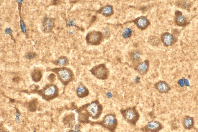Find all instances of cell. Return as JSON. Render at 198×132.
Masks as SVG:
<instances>
[{
  "label": "cell",
  "instance_id": "484cf974",
  "mask_svg": "<svg viewBox=\"0 0 198 132\" xmlns=\"http://www.w3.org/2000/svg\"><path fill=\"white\" fill-rule=\"evenodd\" d=\"M103 31H104V34L105 35V36H108V34H109V31H108V29H105L103 30Z\"/></svg>",
  "mask_w": 198,
  "mask_h": 132
},
{
  "label": "cell",
  "instance_id": "5bb4252c",
  "mask_svg": "<svg viewBox=\"0 0 198 132\" xmlns=\"http://www.w3.org/2000/svg\"><path fill=\"white\" fill-rule=\"evenodd\" d=\"M194 123L193 117L190 116H186L183 120V125L186 129H190L193 127Z\"/></svg>",
  "mask_w": 198,
  "mask_h": 132
},
{
  "label": "cell",
  "instance_id": "f1b7e54d",
  "mask_svg": "<svg viewBox=\"0 0 198 132\" xmlns=\"http://www.w3.org/2000/svg\"><path fill=\"white\" fill-rule=\"evenodd\" d=\"M68 132H82L81 131H74V130H70V131Z\"/></svg>",
  "mask_w": 198,
  "mask_h": 132
},
{
  "label": "cell",
  "instance_id": "44dd1931",
  "mask_svg": "<svg viewBox=\"0 0 198 132\" xmlns=\"http://www.w3.org/2000/svg\"><path fill=\"white\" fill-rule=\"evenodd\" d=\"M132 32V31L131 29L129 28H126L124 31L123 33V37L124 38H129L131 36Z\"/></svg>",
  "mask_w": 198,
  "mask_h": 132
},
{
  "label": "cell",
  "instance_id": "7c38bea8",
  "mask_svg": "<svg viewBox=\"0 0 198 132\" xmlns=\"http://www.w3.org/2000/svg\"><path fill=\"white\" fill-rule=\"evenodd\" d=\"M175 22L178 26H183L187 23V19L182 16V13L179 11H177L175 13Z\"/></svg>",
  "mask_w": 198,
  "mask_h": 132
},
{
  "label": "cell",
  "instance_id": "d4e9b609",
  "mask_svg": "<svg viewBox=\"0 0 198 132\" xmlns=\"http://www.w3.org/2000/svg\"><path fill=\"white\" fill-rule=\"evenodd\" d=\"M48 79L51 82H54L55 80V76L53 74H52L50 75L49 76Z\"/></svg>",
  "mask_w": 198,
  "mask_h": 132
},
{
  "label": "cell",
  "instance_id": "7402d4cb",
  "mask_svg": "<svg viewBox=\"0 0 198 132\" xmlns=\"http://www.w3.org/2000/svg\"><path fill=\"white\" fill-rule=\"evenodd\" d=\"M132 58L134 61H137L139 60L140 58V54L138 52L134 53L133 55Z\"/></svg>",
  "mask_w": 198,
  "mask_h": 132
},
{
  "label": "cell",
  "instance_id": "8fae6325",
  "mask_svg": "<svg viewBox=\"0 0 198 132\" xmlns=\"http://www.w3.org/2000/svg\"><path fill=\"white\" fill-rule=\"evenodd\" d=\"M161 40L165 46H170L173 44L174 38L169 33H164L161 36Z\"/></svg>",
  "mask_w": 198,
  "mask_h": 132
},
{
  "label": "cell",
  "instance_id": "4316f807",
  "mask_svg": "<svg viewBox=\"0 0 198 132\" xmlns=\"http://www.w3.org/2000/svg\"><path fill=\"white\" fill-rule=\"evenodd\" d=\"M107 96L108 98H111L112 97V93H111V92H108L107 94Z\"/></svg>",
  "mask_w": 198,
  "mask_h": 132
},
{
  "label": "cell",
  "instance_id": "8992f818",
  "mask_svg": "<svg viewBox=\"0 0 198 132\" xmlns=\"http://www.w3.org/2000/svg\"><path fill=\"white\" fill-rule=\"evenodd\" d=\"M156 90L161 93H168L171 88L167 82L164 81H160L157 82L154 85Z\"/></svg>",
  "mask_w": 198,
  "mask_h": 132
},
{
  "label": "cell",
  "instance_id": "ffe728a7",
  "mask_svg": "<svg viewBox=\"0 0 198 132\" xmlns=\"http://www.w3.org/2000/svg\"><path fill=\"white\" fill-rule=\"evenodd\" d=\"M67 60L65 58H60L57 61V64L60 66H64L67 64Z\"/></svg>",
  "mask_w": 198,
  "mask_h": 132
},
{
  "label": "cell",
  "instance_id": "277c9868",
  "mask_svg": "<svg viewBox=\"0 0 198 132\" xmlns=\"http://www.w3.org/2000/svg\"><path fill=\"white\" fill-rule=\"evenodd\" d=\"M103 36L99 31H93L88 33L86 36V41L93 45H98L102 39Z\"/></svg>",
  "mask_w": 198,
  "mask_h": 132
},
{
  "label": "cell",
  "instance_id": "ba28073f",
  "mask_svg": "<svg viewBox=\"0 0 198 132\" xmlns=\"http://www.w3.org/2000/svg\"><path fill=\"white\" fill-rule=\"evenodd\" d=\"M58 74L60 78L64 82H68L71 78V74L68 69H61L58 71Z\"/></svg>",
  "mask_w": 198,
  "mask_h": 132
},
{
  "label": "cell",
  "instance_id": "d6986e66",
  "mask_svg": "<svg viewBox=\"0 0 198 132\" xmlns=\"http://www.w3.org/2000/svg\"><path fill=\"white\" fill-rule=\"evenodd\" d=\"M149 42L152 46H158L160 44V39L155 36H152L150 37L149 39Z\"/></svg>",
  "mask_w": 198,
  "mask_h": 132
},
{
  "label": "cell",
  "instance_id": "30bf717a",
  "mask_svg": "<svg viewBox=\"0 0 198 132\" xmlns=\"http://www.w3.org/2000/svg\"><path fill=\"white\" fill-rule=\"evenodd\" d=\"M54 23L52 18H46L43 23V30L45 33H49L52 29Z\"/></svg>",
  "mask_w": 198,
  "mask_h": 132
},
{
  "label": "cell",
  "instance_id": "603a6c76",
  "mask_svg": "<svg viewBox=\"0 0 198 132\" xmlns=\"http://www.w3.org/2000/svg\"><path fill=\"white\" fill-rule=\"evenodd\" d=\"M30 109L32 111H35L36 109V105L35 102H32L30 103L29 105Z\"/></svg>",
  "mask_w": 198,
  "mask_h": 132
},
{
  "label": "cell",
  "instance_id": "5b68a950",
  "mask_svg": "<svg viewBox=\"0 0 198 132\" xmlns=\"http://www.w3.org/2000/svg\"><path fill=\"white\" fill-rule=\"evenodd\" d=\"M101 123L104 127L108 129L109 130H112L114 128H115L117 123V119L115 116L113 114H109L103 118Z\"/></svg>",
  "mask_w": 198,
  "mask_h": 132
},
{
  "label": "cell",
  "instance_id": "52a82bcc",
  "mask_svg": "<svg viewBox=\"0 0 198 132\" xmlns=\"http://www.w3.org/2000/svg\"><path fill=\"white\" fill-rule=\"evenodd\" d=\"M161 129L162 125L161 123L157 121H151L146 126V129L151 132H158Z\"/></svg>",
  "mask_w": 198,
  "mask_h": 132
},
{
  "label": "cell",
  "instance_id": "7a4b0ae2",
  "mask_svg": "<svg viewBox=\"0 0 198 132\" xmlns=\"http://www.w3.org/2000/svg\"><path fill=\"white\" fill-rule=\"evenodd\" d=\"M87 112L93 119H97L101 115L102 107L97 101L92 102L87 107Z\"/></svg>",
  "mask_w": 198,
  "mask_h": 132
},
{
  "label": "cell",
  "instance_id": "9a60e30c",
  "mask_svg": "<svg viewBox=\"0 0 198 132\" xmlns=\"http://www.w3.org/2000/svg\"><path fill=\"white\" fill-rule=\"evenodd\" d=\"M57 89L54 85H50L44 90V93L46 96H53L56 93Z\"/></svg>",
  "mask_w": 198,
  "mask_h": 132
},
{
  "label": "cell",
  "instance_id": "4fadbf2b",
  "mask_svg": "<svg viewBox=\"0 0 198 132\" xmlns=\"http://www.w3.org/2000/svg\"><path fill=\"white\" fill-rule=\"evenodd\" d=\"M149 63L148 60H145L138 66L137 70L140 74L143 75L146 73L149 68Z\"/></svg>",
  "mask_w": 198,
  "mask_h": 132
},
{
  "label": "cell",
  "instance_id": "ac0fdd59",
  "mask_svg": "<svg viewBox=\"0 0 198 132\" xmlns=\"http://www.w3.org/2000/svg\"><path fill=\"white\" fill-rule=\"evenodd\" d=\"M42 77L41 72L39 69H35L32 73V78L35 82H38L40 81Z\"/></svg>",
  "mask_w": 198,
  "mask_h": 132
},
{
  "label": "cell",
  "instance_id": "83f0119b",
  "mask_svg": "<svg viewBox=\"0 0 198 132\" xmlns=\"http://www.w3.org/2000/svg\"><path fill=\"white\" fill-rule=\"evenodd\" d=\"M139 80H140V78L138 77H137L136 78V82H139Z\"/></svg>",
  "mask_w": 198,
  "mask_h": 132
},
{
  "label": "cell",
  "instance_id": "2e32d148",
  "mask_svg": "<svg viewBox=\"0 0 198 132\" xmlns=\"http://www.w3.org/2000/svg\"><path fill=\"white\" fill-rule=\"evenodd\" d=\"M100 12L105 16H109L113 14V9L112 6L111 5H107L100 9Z\"/></svg>",
  "mask_w": 198,
  "mask_h": 132
},
{
  "label": "cell",
  "instance_id": "3957f363",
  "mask_svg": "<svg viewBox=\"0 0 198 132\" xmlns=\"http://www.w3.org/2000/svg\"><path fill=\"white\" fill-rule=\"evenodd\" d=\"M91 72L98 79L105 80L108 77V69L104 64H100L94 67L91 69Z\"/></svg>",
  "mask_w": 198,
  "mask_h": 132
},
{
  "label": "cell",
  "instance_id": "9c48e42d",
  "mask_svg": "<svg viewBox=\"0 0 198 132\" xmlns=\"http://www.w3.org/2000/svg\"><path fill=\"white\" fill-rule=\"evenodd\" d=\"M135 23L140 29L144 30L146 29L149 25V22L146 17H139L135 21Z\"/></svg>",
  "mask_w": 198,
  "mask_h": 132
},
{
  "label": "cell",
  "instance_id": "e0dca14e",
  "mask_svg": "<svg viewBox=\"0 0 198 132\" xmlns=\"http://www.w3.org/2000/svg\"><path fill=\"white\" fill-rule=\"evenodd\" d=\"M77 94L80 97L87 96L88 94V90L84 86L81 85L77 88Z\"/></svg>",
  "mask_w": 198,
  "mask_h": 132
},
{
  "label": "cell",
  "instance_id": "6da1fadb",
  "mask_svg": "<svg viewBox=\"0 0 198 132\" xmlns=\"http://www.w3.org/2000/svg\"><path fill=\"white\" fill-rule=\"evenodd\" d=\"M121 113L125 120L131 124H136L139 119V114L135 107L123 110Z\"/></svg>",
  "mask_w": 198,
  "mask_h": 132
},
{
  "label": "cell",
  "instance_id": "cb8c5ba5",
  "mask_svg": "<svg viewBox=\"0 0 198 132\" xmlns=\"http://www.w3.org/2000/svg\"><path fill=\"white\" fill-rule=\"evenodd\" d=\"M35 54L33 53H29L27 54L26 55V58H27V59H33L35 58Z\"/></svg>",
  "mask_w": 198,
  "mask_h": 132
}]
</instances>
